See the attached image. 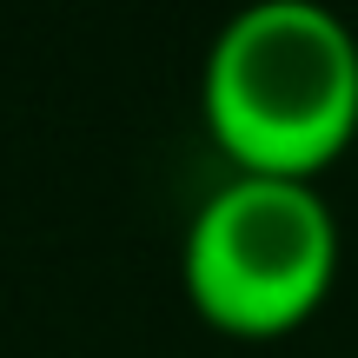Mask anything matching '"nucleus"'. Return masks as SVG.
<instances>
[{
	"label": "nucleus",
	"mask_w": 358,
	"mask_h": 358,
	"mask_svg": "<svg viewBox=\"0 0 358 358\" xmlns=\"http://www.w3.org/2000/svg\"><path fill=\"white\" fill-rule=\"evenodd\" d=\"M199 113L232 173L312 179L358 133V34L325 0H245L206 47Z\"/></svg>",
	"instance_id": "1"
},
{
	"label": "nucleus",
	"mask_w": 358,
	"mask_h": 358,
	"mask_svg": "<svg viewBox=\"0 0 358 358\" xmlns=\"http://www.w3.org/2000/svg\"><path fill=\"white\" fill-rule=\"evenodd\" d=\"M179 272L192 306L219 332H292L325 306L338 279V213L312 179L232 173L186 219Z\"/></svg>",
	"instance_id": "2"
}]
</instances>
